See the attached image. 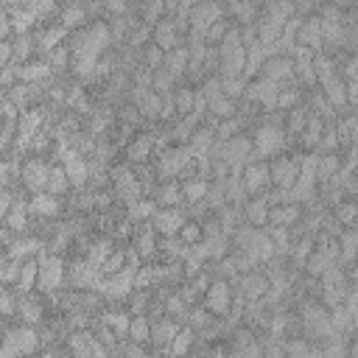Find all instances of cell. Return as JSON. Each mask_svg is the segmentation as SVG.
Wrapping results in <instances>:
<instances>
[{
    "mask_svg": "<svg viewBox=\"0 0 358 358\" xmlns=\"http://www.w3.org/2000/svg\"><path fill=\"white\" fill-rule=\"evenodd\" d=\"M305 154L296 151H277L274 157H268V168H271V182L285 187V190H296L299 179L305 173Z\"/></svg>",
    "mask_w": 358,
    "mask_h": 358,
    "instance_id": "cell-1",
    "label": "cell"
},
{
    "mask_svg": "<svg viewBox=\"0 0 358 358\" xmlns=\"http://www.w3.org/2000/svg\"><path fill=\"white\" fill-rule=\"evenodd\" d=\"M232 285H235V296L238 299H243V302H257V299H263L266 294H271V280H268V274L260 268V266H255V268H249V271H241L235 280H232Z\"/></svg>",
    "mask_w": 358,
    "mask_h": 358,
    "instance_id": "cell-2",
    "label": "cell"
},
{
    "mask_svg": "<svg viewBox=\"0 0 358 358\" xmlns=\"http://www.w3.org/2000/svg\"><path fill=\"white\" fill-rule=\"evenodd\" d=\"M241 179L249 190V196H263L274 182H271V168L268 157H252L249 162L241 165Z\"/></svg>",
    "mask_w": 358,
    "mask_h": 358,
    "instance_id": "cell-3",
    "label": "cell"
},
{
    "mask_svg": "<svg viewBox=\"0 0 358 358\" xmlns=\"http://www.w3.org/2000/svg\"><path fill=\"white\" fill-rule=\"evenodd\" d=\"M182 327H185V322L171 316V313H162V316L151 319V352H171Z\"/></svg>",
    "mask_w": 358,
    "mask_h": 358,
    "instance_id": "cell-4",
    "label": "cell"
},
{
    "mask_svg": "<svg viewBox=\"0 0 358 358\" xmlns=\"http://www.w3.org/2000/svg\"><path fill=\"white\" fill-rule=\"evenodd\" d=\"M255 76H263V78H268V81L282 84V81L294 78V56H288V53H282V50H268V53L260 59Z\"/></svg>",
    "mask_w": 358,
    "mask_h": 358,
    "instance_id": "cell-5",
    "label": "cell"
},
{
    "mask_svg": "<svg viewBox=\"0 0 358 358\" xmlns=\"http://www.w3.org/2000/svg\"><path fill=\"white\" fill-rule=\"evenodd\" d=\"M235 299H238V296H235V285H232L229 280H213L201 302H204L215 316H229L232 308H235Z\"/></svg>",
    "mask_w": 358,
    "mask_h": 358,
    "instance_id": "cell-6",
    "label": "cell"
},
{
    "mask_svg": "<svg viewBox=\"0 0 358 358\" xmlns=\"http://www.w3.org/2000/svg\"><path fill=\"white\" fill-rule=\"evenodd\" d=\"M48 173H50V162L34 154H22V165H20V179L25 182V187L31 193H42L48 187Z\"/></svg>",
    "mask_w": 358,
    "mask_h": 358,
    "instance_id": "cell-7",
    "label": "cell"
},
{
    "mask_svg": "<svg viewBox=\"0 0 358 358\" xmlns=\"http://www.w3.org/2000/svg\"><path fill=\"white\" fill-rule=\"evenodd\" d=\"M185 14H187L190 28H196V31L204 34L215 20H221V17L229 14V11H227V6H224L221 0H196Z\"/></svg>",
    "mask_w": 358,
    "mask_h": 358,
    "instance_id": "cell-8",
    "label": "cell"
},
{
    "mask_svg": "<svg viewBox=\"0 0 358 358\" xmlns=\"http://www.w3.org/2000/svg\"><path fill=\"white\" fill-rule=\"evenodd\" d=\"M285 22H288V20H282V17H277V14L260 8V14H257V20H255L257 42H260L263 48H274V45L282 39V34H285Z\"/></svg>",
    "mask_w": 358,
    "mask_h": 358,
    "instance_id": "cell-9",
    "label": "cell"
},
{
    "mask_svg": "<svg viewBox=\"0 0 358 358\" xmlns=\"http://www.w3.org/2000/svg\"><path fill=\"white\" fill-rule=\"evenodd\" d=\"M305 215L302 199H288L282 204H271L268 207V224L266 227H291Z\"/></svg>",
    "mask_w": 358,
    "mask_h": 358,
    "instance_id": "cell-10",
    "label": "cell"
},
{
    "mask_svg": "<svg viewBox=\"0 0 358 358\" xmlns=\"http://www.w3.org/2000/svg\"><path fill=\"white\" fill-rule=\"evenodd\" d=\"M187 221L182 207H157L151 215V224L157 235H179V227Z\"/></svg>",
    "mask_w": 358,
    "mask_h": 358,
    "instance_id": "cell-11",
    "label": "cell"
},
{
    "mask_svg": "<svg viewBox=\"0 0 358 358\" xmlns=\"http://www.w3.org/2000/svg\"><path fill=\"white\" fill-rule=\"evenodd\" d=\"M45 62L50 67V76H70L73 73V48L67 39H62L59 45H53L45 53Z\"/></svg>",
    "mask_w": 358,
    "mask_h": 358,
    "instance_id": "cell-12",
    "label": "cell"
},
{
    "mask_svg": "<svg viewBox=\"0 0 358 358\" xmlns=\"http://www.w3.org/2000/svg\"><path fill=\"white\" fill-rule=\"evenodd\" d=\"M151 39H154L157 45H162L165 50H171V48H176V45H185V36L179 34L173 14L162 17L157 25H151Z\"/></svg>",
    "mask_w": 358,
    "mask_h": 358,
    "instance_id": "cell-13",
    "label": "cell"
},
{
    "mask_svg": "<svg viewBox=\"0 0 358 358\" xmlns=\"http://www.w3.org/2000/svg\"><path fill=\"white\" fill-rule=\"evenodd\" d=\"M157 201V207H182L185 204V190L179 179H162L151 196Z\"/></svg>",
    "mask_w": 358,
    "mask_h": 358,
    "instance_id": "cell-14",
    "label": "cell"
},
{
    "mask_svg": "<svg viewBox=\"0 0 358 358\" xmlns=\"http://www.w3.org/2000/svg\"><path fill=\"white\" fill-rule=\"evenodd\" d=\"M241 218H243V224L266 227L268 224V201L263 196H249L241 207Z\"/></svg>",
    "mask_w": 358,
    "mask_h": 358,
    "instance_id": "cell-15",
    "label": "cell"
},
{
    "mask_svg": "<svg viewBox=\"0 0 358 358\" xmlns=\"http://www.w3.org/2000/svg\"><path fill=\"white\" fill-rule=\"evenodd\" d=\"M76 185H73V179H70V171H67V165L64 162H50V173H48V193H53V196H67L70 190H73Z\"/></svg>",
    "mask_w": 358,
    "mask_h": 358,
    "instance_id": "cell-16",
    "label": "cell"
},
{
    "mask_svg": "<svg viewBox=\"0 0 358 358\" xmlns=\"http://www.w3.org/2000/svg\"><path fill=\"white\" fill-rule=\"evenodd\" d=\"M145 25H157L162 17H168V3L165 0H134L131 8Z\"/></svg>",
    "mask_w": 358,
    "mask_h": 358,
    "instance_id": "cell-17",
    "label": "cell"
},
{
    "mask_svg": "<svg viewBox=\"0 0 358 358\" xmlns=\"http://www.w3.org/2000/svg\"><path fill=\"white\" fill-rule=\"evenodd\" d=\"M305 101V87L296 81V78H288V81H282L280 84V90H277V109H291V106H296V103H302Z\"/></svg>",
    "mask_w": 358,
    "mask_h": 358,
    "instance_id": "cell-18",
    "label": "cell"
},
{
    "mask_svg": "<svg viewBox=\"0 0 358 358\" xmlns=\"http://www.w3.org/2000/svg\"><path fill=\"white\" fill-rule=\"evenodd\" d=\"M126 268H129V263H126V249H123V246H115V249L106 252V255L101 257V263H98L101 280L115 277V274H120V271H126Z\"/></svg>",
    "mask_w": 358,
    "mask_h": 358,
    "instance_id": "cell-19",
    "label": "cell"
},
{
    "mask_svg": "<svg viewBox=\"0 0 358 358\" xmlns=\"http://www.w3.org/2000/svg\"><path fill=\"white\" fill-rule=\"evenodd\" d=\"M310 123V109L305 103H296L291 109H285V123H282V131L285 134H302Z\"/></svg>",
    "mask_w": 358,
    "mask_h": 358,
    "instance_id": "cell-20",
    "label": "cell"
},
{
    "mask_svg": "<svg viewBox=\"0 0 358 358\" xmlns=\"http://www.w3.org/2000/svg\"><path fill=\"white\" fill-rule=\"evenodd\" d=\"M235 112H238V101H235V98H229V95H224V92L207 98V112H204V115H210V117H215V120H224V117H232Z\"/></svg>",
    "mask_w": 358,
    "mask_h": 358,
    "instance_id": "cell-21",
    "label": "cell"
},
{
    "mask_svg": "<svg viewBox=\"0 0 358 358\" xmlns=\"http://www.w3.org/2000/svg\"><path fill=\"white\" fill-rule=\"evenodd\" d=\"M327 213H330L341 227H358V201H355V199H338Z\"/></svg>",
    "mask_w": 358,
    "mask_h": 358,
    "instance_id": "cell-22",
    "label": "cell"
},
{
    "mask_svg": "<svg viewBox=\"0 0 358 358\" xmlns=\"http://www.w3.org/2000/svg\"><path fill=\"white\" fill-rule=\"evenodd\" d=\"M129 338L140 344H151V316L148 313H134L129 322Z\"/></svg>",
    "mask_w": 358,
    "mask_h": 358,
    "instance_id": "cell-23",
    "label": "cell"
},
{
    "mask_svg": "<svg viewBox=\"0 0 358 358\" xmlns=\"http://www.w3.org/2000/svg\"><path fill=\"white\" fill-rule=\"evenodd\" d=\"M243 131H249V126H246V120L241 115H232V117H224V120L215 123L218 140H232L235 134H243Z\"/></svg>",
    "mask_w": 358,
    "mask_h": 358,
    "instance_id": "cell-24",
    "label": "cell"
},
{
    "mask_svg": "<svg viewBox=\"0 0 358 358\" xmlns=\"http://www.w3.org/2000/svg\"><path fill=\"white\" fill-rule=\"evenodd\" d=\"M232 25H235V17H232V14H224L221 20H215V22L204 31V42H207V45H221Z\"/></svg>",
    "mask_w": 358,
    "mask_h": 358,
    "instance_id": "cell-25",
    "label": "cell"
},
{
    "mask_svg": "<svg viewBox=\"0 0 358 358\" xmlns=\"http://www.w3.org/2000/svg\"><path fill=\"white\" fill-rule=\"evenodd\" d=\"M165 67L182 78L185 70H187V45H176V48H171V50L165 53Z\"/></svg>",
    "mask_w": 358,
    "mask_h": 358,
    "instance_id": "cell-26",
    "label": "cell"
},
{
    "mask_svg": "<svg viewBox=\"0 0 358 358\" xmlns=\"http://www.w3.org/2000/svg\"><path fill=\"white\" fill-rule=\"evenodd\" d=\"M176 84H179V76H176V73H171L165 64L154 70V78H151V90H157L159 95H165V92H173V87H176Z\"/></svg>",
    "mask_w": 358,
    "mask_h": 358,
    "instance_id": "cell-27",
    "label": "cell"
},
{
    "mask_svg": "<svg viewBox=\"0 0 358 358\" xmlns=\"http://www.w3.org/2000/svg\"><path fill=\"white\" fill-rule=\"evenodd\" d=\"M165 53H168V50H165L162 45H157L154 39H148V42L140 48V59H143V64H148V67H154V70L165 64Z\"/></svg>",
    "mask_w": 358,
    "mask_h": 358,
    "instance_id": "cell-28",
    "label": "cell"
},
{
    "mask_svg": "<svg viewBox=\"0 0 358 358\" xmlns=\"http://www.w3.org/2000/svg\"><path fill=\"white\" fill-rule=\"evenodd\" d=\"M179 241H182L185 246H196V243H201V241H204V229H201V221H196V218H187V221L179 227Z\"/></svg>",
    "mask_w": 358,
    "mask_h": 358,
    "instance_id": "cell-29",
    "label": "cell"
},
{
    "mask_svg": "<svg viewBox=\"0 0 358 358\" xmlns=\"http://www.w3.org/2000/svg\"><path fill=\"white\" fill-rule=\"evenodd\" d=\"M210 179L207 176H193V179H182V190H185V201H199L207 193Z\"/></svg>",
    "mask_w": 358,
    "mask_h": 358,
    "instance_id": "cell-30",
    "label": "cell"
},
{
    "mask_svg": "<svg viewBox=\"0 0 358 358\" xmlns=\"http://www.w3.org/2000/svg\"><path fill=\"white\" fill-rule=\"evenodd\" d=\"M0 280H3V285H17V280H20V257L3 252V260H0Z\"/></svg>",
    "mask_w": 358,
    "mask_h": 358,
    "instance_id": "cell-31",
    "label": "cell"
},
{
    "mask_svg": "<svg viewBox=\"0 0 358 358\" xmlns=\"http://www.w3.org/2000/svg\"><path fill=\"white\" fill-rule=\"evenodd\" d=\"M6 64H14V42L11 39L0 42V67H6Z\"/></svg>",
    "mask_w": 358,
    "mask_h": 358,
    "instance_id": "cell-32",
    "label": "cell"
},
{
    "mask_svg": "<svg viewBox=\"0 0 358 358\" xmlns=\"http://www.w3.org/2000/svg\"><path fill=\"white\" fill-rule=\"evenodd\" d=\"M347 106L350 109H358V78L355 81H347Z\"/></svg>",
    "mask_w": 358,
    "mask_h": 358,
    "instance_id": "cell-33",
    "label": "cell"
},
{
    "mask_svg": "<svg viewBox=\"0 0 358 358\" xmlns=\"http://www.w3.org/2000/svg\"><path fill=\"white\" fill-rule=\"evenodd\" d=\"M347 355L358 358V336H350V338H347Z\"/></svg>",
    "mask_w": 358,
    "mask_h": 358,
    "instance_id": "cell-34",
    "label": "cell"
},
{
    "mask_svg": "<svg viewBox=\"0 0 358 358\" xmlns=\"http://www.w3.org/2000/svg\"><path fill=\"white\" fill-rule=\"evenodd\" d=\"M310 3H313V8H316V6H322V3H330V0H310Z\"/></svg>",
    "mask_w": 358,
    "mask_h": 358,
    "instance_id": "cell-35",
    "label": "cell"
},
{
    "mask_svg": "<svg viewBox=\"0 0 358 358\" xmlns=\"http://www.w3.org/2000/svg\"><path fill=\"white\" fill-rule=\"evenodd\" d=\"M352 171H355V173H358V162H355V168H352Z\"/></svg>",
    "mask_w": 358,
    "mask_h": 358,
    "instance_id": "cell-36",
    "label": "cell"
},
{
    "mask_svg": "<svg viewBox=\"0 0 358 358\" xmlns=\"http://www.w3.org/2000/svg\"><path fill=\"white\" fill-rule=\"evenodd\" d=\"M355 201H358V199H355Z\"/></svg>",
    "mask_w": 358,
    "mask_h": 358,
    "instance_id": "cell-37",
    "label": "cell"
}]
</instances>
